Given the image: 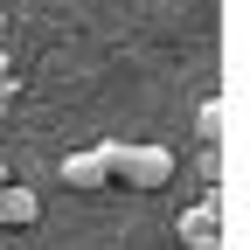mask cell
Returning <instances> with one entry per match:
<instances>
[{"mask_svg":"<svg viewBox=\"0 0 250 250\" xmlns=\"http://www.w3.org/2000/svg\"><path fill=\"white\" fill-rule=\"evenodd\" d=\"M35 215H42V195H35V188H0V223H7V229H28Z\"/></svg>","mask_w":250,"mask_h":250,"instance_id":"cell-4","label":"cell"},{"mask_svg":"<svg viewBox=\"0 0 250 250\" xmlns=\"http://www.w3.org/2000/svg\"><path fill=\"white\" fill-rule=\"evenodd\" d=\"M62 181H70L77 195H104V188H111V167H104V146H90V153H70V160H62Z\"/></svg>","mask_w":250,"mask_h":250,"instance_id":"cell-2","label":"cell"},{"mask_svg":"<svg viewBox=\"0 0 250 250\" xmlns=\"http://www.w3.org/2000/svg\"><path fill=\"white\" fill-rule=\"evenodd\" d=\"M181 236H188V250H215V243H223V215H215V202L188 208V215H181Z\"/></svg>","mask_w":250,"mask_h":250,"instance_id":"cell-3","label":"cell"},{"mask_svg":"<svg viewBox=\"0 0 250 250\" xmlns=\"http://www.w3.org/2000/svg\"><path fill=\"white\" fill-rule=\"evenodd\" d=\"M104 167H111V181H125L132 195H160V188L174 181V153L167 146H153V139H104Z\"/></svg>","mask_w":250,"mask_h":250,"instance_id":"cell-1","label":"cell"},{"mask_svg":"<svg viewBox=\"0 0 250 250\" xmlns=\"http://www.w3.org/2000/svg\"><path fill=\"white\" fill-rule=\"evenodd\" d=\"M0 35H7V21H0Z\"/></svg>","mask_w":250,"mask_h":250,"instance_id":"cell-5","label":"cell"}]
</instances>
